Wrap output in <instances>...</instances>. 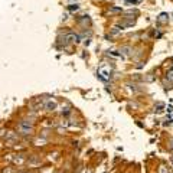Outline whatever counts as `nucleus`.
<instances>
[{
	"instance_id": "nucleus-1",
	"label": "nucleus",
	"mask_w": 173,
	"mask_h": 173,
	"mask_svg": "<svg viewBox=\"0 0 173 173\" xmlns=\"http://www.w3.org/2000/svg\"><path fill=\"white\" fill-rule=\"evenodd\" d=\"M98 74L101 75V78H102V79H110V76H111V69H110V68H104V67H102V68H99V71H98Z\"/></svg>"
},
{
	"instance_id": "nucleus-2",
	"label": "nucleus",
	"mask_w": 173,
	"mask_h": 173,
	"mask_svg": "<svg viewBox=\"0 0 173 173\" xmlns=\"http://www.w3.org/2000/svg\"><path fill=\"white\" fill-rule=\"evenodd\" d=\"M30 128H32V127H30L27 123H22V124H20V130H23V131H26V133H27Z\"/></svg>"
},
{
	"instance_id": "nucleus-4",
	"label": "nucleus",
	"mask_w": 173,
	"mask_h": 173,
	"mask_svg": "<svg viewBox=\"0 0 173 173\" xmlns=\"http://www.w3.org/2000/svg\"><path fill=\"white\" fill-rule=\"evenodd\" d=\"M162 108H163V104H159V105H157V110H156V111H157V113H160V111H162Z\"/></svg>"
},
{
	"instance_id": "nucleus-3",
	"label": "nucleus",
	"mask_w": 173,
	"mask_h": 173,
	"mask_svg": "<svg viewBox=\"0 0 173 173\" xmlns=\"http://www.w3.org/2000/svg\"><path fill=\"white\" fill-rule=\"evenodd\" d=\"M55 107H56V104H55V102H52V101L46 102V105H45V108H46V110H53Z\"/></svg>"
}]
</instances>
